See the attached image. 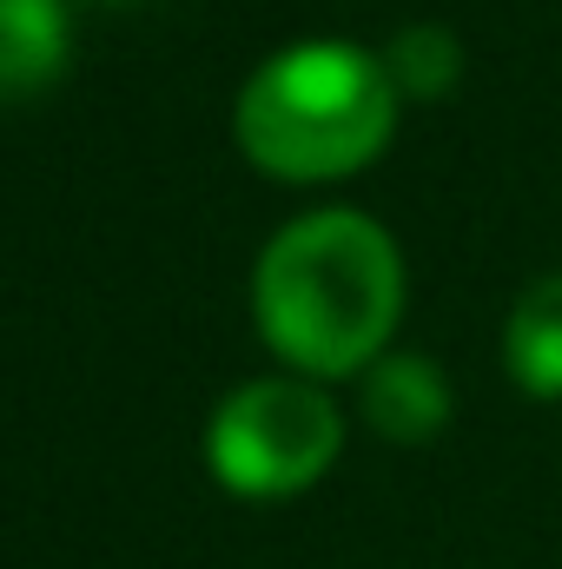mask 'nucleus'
<instances>
[{"instance_id": "f257e3e1", "label": "nucleus", "mask_w": 562, "mask_h": 569, "mask_svg": "<svg viewBox=\"0 0 562 569\" xmlns=\"http://www.w3.org/2000/svg\"><path fill=\"white\" fill-rule=\"evenodd\" d=\"M252 311L265 345L311 378H351L378 365L404 311V266L391 232L364 212H311L284 226L259 259Z\"/></svg>"}, {"instance_id": "20e7f679", "label": "nucleus", "mask_w": 562, "mask_h": 569, "mask_svg": "<svg viewBox=\"0 0 562 569\" xmlns=\"http://www.w3.org/2000/svg\"><path fill=\"white\" fill-rule=\"evenodd\" d=\"M364 418L391 443H423L450 425V378L430 358H378L364 378Z\"/></svg>"}, {"instance_id": "423d86ee", "label": "nucleus", "mask_w": 562, "mask_h": 569, "mask_svg": "<svg viewBox=\"0 0 562 569\" xmlns=\"http://www.w3.org/2000/svg\"><path fill=\"white\" fill-rule=\"evenodd\" d=\"M503 365L516 378V391L530 398H562V272L536 279L503 331Z\"/></svg>"}, {"instance_id": "0eeeda50", "label": "nucleus", "mask_w": 562, "mask_h": 569, "mask_svg": "<svg viewBox=\"0 0 562 569\" xmlns=\"http://www.w3.org/2000/svg\"><path fill=\"white\" fill-rule=\"evenodd\" d=\"M450 73H456V47L443 33H404L398 53H391V80L404 93H443Z\"/></svg>"}, {"instance_id": "7ed1b4c3", "label": "nucleus", "mask_w": 562, "mask_h": 569, "mask_svg": "<svg viewBox=\"0 0 562 569\" xmlns=\"http://www.w3.org/2000/svg\"><path fill=\"white\" fill-rule=\"evenodd\" d=\"M338 443H344L338 405L304 378H259V385L232 391L205 430L212 477L252 503H279V497L311 490L338 463Z\"/></svg>"}, {"instance_id": "39448f33", "label": "nucleus", "mask_w": 562, "mask_h": 569, "mask_svg": "<svg viewBox=\"0 0 562 569\" xmlns=\"http://www.w3.org/2000/svg\"><path fill=\"white\" fill-rule=\"evenodd\" d=\"M60 67H67V7L0 0V107L40 93Z\"/></svg>"}, {"instance_id": "f03ea898", "label": "nucleus", "mask_w": 562, "mask_h": 569, "mask_svg": "<svg viewBox=\"0 0 562 569\" xmlns=\"http://www.w3.org/2000/svg\"><path fill=\"white\" fill-rule=\"evenodd\" d=\"M398 127V80L344 40H298L239 93V146L272 179H344Z\"/></svg>"}]
</instances>
